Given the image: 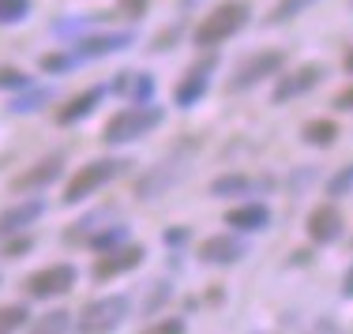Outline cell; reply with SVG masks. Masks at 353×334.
<instances>
[{
    "label": "cell",
    "mask_w": 353,
    "mask_h": 334,
    "mask_svg": "<svg viewBox=\"0 0 353 334\" xmlns=\"http://www.w3.org/2000/svg\"><path fill=\"white\" fill-rule=\"evenodd\" d=\"M225 225L237 233H263L271 225V207L252 199V203H241V207H230L225 211Z\"/></svg>",
    "instance_id": "cell-13"
},
{
    "label": "cell",
    "mask_w": 353,
    "mask_h": 334,
    "mask_svg": "<svg viewBox=\"0 0 353 334\" xmlns=\"http://www.w3.org/2000/svg\"><path fill=\"white\" fill-rule=\"evenodd\" d=\"M61 169H64V158H61V154H49L46 162H38V165H30L27 173H19V177L12 180V191H34V188H46V185H53V180L61 177Z\"/></svg>",
    "instance_id": "cell-15"
},
{
    "label": "cell",
    "mask_w": 353,
    "mask_h": 334,
    "mask_svg": "<svg viewBox=\"0 0 353 334\" xmlns=\"http://www.w3.org/2000/svg\"><path fill=\"white\" fill-rule=\"evenodd\" d=\"M342 297H346V300H353V263H350V271L342 274Z\"/></svg>",
    "instance_id": "cell-35"
},
{
    "label": "cell",
    "mask_w": 353,
    "mask_h": 334,
    "mask_svg": "<svg viewBox=\"0 0 353 334\" xmlns=\"http://www.w3.org/2000/svg\"><path fill=\"white\" fill-rule=\"evenodd\" d=\"M165 121V109H158L154 102H132V109H121L105 121L102 139L109 147H121V143H136L147 132H154L158 124Z\"/></svg>",
    "instance_id": "cell-2"
},
{
    "label": "cell",
    "mask_w": 353,
    "mask_h": 334,
    "mask_svg": "<svg viewBox=\"0 0 353 334\" xmlns=\"http://www.w3.org/2000/svg\"><path fill=\"white\" fill-rule=\"evenodd\" d=\"M57 98V90L53 87H27V90H19V98H12V105L8 109L12 113H38V109H46L49 102Z\"/></svg>",
    "instance_id": "cell-19"
},
{
    "label": "cell",
    "mask_w": 353,
    "mask_h": 334,
    "mask_svg": "<svg viewBox=\"0 0 353 334\" xmlns=\"http://www.w3.org/2000/svg\"><path fill=\"white\" fill-rule=\"evenodd\" d=\"M147 4L150 0H121V12L128 15V19H143V15H147Z\"/></svg>",
    "instance_id": "cell-31"
},
{
    "label": "cell",
    "mask_w": 353,
    "mask_h": 334,
    "mask_svg": "<svg viewBox=\"0 0 353 334\" xmlns=\"http://www.w3.org/2000/svg\"><path fill=\"white\" fill-rule=\"evenodd\" d=\"M252 191H256V180L245 177V173H225V177L211 180L214 199H241V196H252Z\"/></svg>",
    "instance_id": "cell-17"
},
{
    "label": "cell",
    "mask_w": 353,
    "mask_h": 334,
    "mask_svg": "<svg viewBox=\"0 0 353 334\" xmlns=\"http://www.w3.org/2000/svg\"><path fill=\"white\" fill-rule=\"evenodd\" d=\"M305 233L312 244H334V240L346 233V218H342V211L334 203H319L308 211L305 218Z\"/></svg>",
    "instance_id": "cell-10"
},
{
    "label": "cell",
    "mask_w": 353,
    "mask_h": 334,
    "mask_svg": "<svg viewBox=\"0 0 353 334\" xmlns=\"http://www.w3.org/2000/svg\"><path fill=\"white\" fill-rule=\"evenodd\" d=\"M323 75H327V68H323V64H301L297 72L282 75V79L274 83V90H271V102H274V105H282V102H293V98L308 94L312 87H319V83H323Z\"/></svg>",
    "instance_id": "cell-11"
},
{
    "label": "cell",
    "mask_w": 353,
    "mask_h": 334,
    "mask_svg": "<svg viewBox=\"0 0 353 334\" xmlns=\"http://www.w3.org/2000/svg\"><path fill=\"white\" fill-rule=\"evenodd\" d=\"M124 169H132L128 158H98V162H87L83 169H75V177L64 185V203L75 207L87 196H94L98 188H105L109 180H117Z\"/></svg>",
    "instance_id": "cell-3"
},
{
    "label": "cell",
    "mask_w": 353,
    "mask_h": 334,
    "mask_svg": "<svg viewBox=\"0 0 353 334\" xmlns=\"http://www.w3.org/2000/svg\"><path fill=\"white\" fill-rule=\"evenodd\" d=\"M147 260V248L143 244H121V248H113V252H102V260L94 263V282H109V278H117V274H128V271H136V267Z\"/></svg>",
    "instance_id": "cell-12"
},
{
    "label": "cell",
    "mask_w": 353,
    "mask_h": 334,
    "mask_svg": "<svg viewBox=\"0 0 353 334\" xmlns=\"http://www.w3.org/2000/svg\"><path fill=\"white\" fill-rule=\"evenodd\" d=\"M27 87H34V79H30L27 72H19V68H0V90H27Z\"/></svg>",
    "instance_id": "cell-26"
},
{
    "label": "cell",
    "mask_w": 353,
    "mask_h": 334,
    "mask_svg": "<svg viewBox=\"0 0 353 334\" xmlns=\"http://www.w3.org/2000/svg\"><path fill=\"white\" fill-rule=\"evenodd\" d=\"M124 240H128V225L117 222V225H102V229H94V233L87 237V244L94 248L98 255H102V252H113V248H121Z\"/></svg>",
    "instance_id": "cell-20"
},
{
    "label": "cell",
    "mask_w": 353,
    "mask_h": 334,
    "mask_svg": "<svg viewBox=\"0 0 353 334\" xmlns=\"http://www.w3.org/2000/svg\"><path fill=\"white\" fill-rule=\"evenodd\" d=\"M38 64H41V72H49V75H64L68 68H75L79 61H75V53H46Z\"/></svg>",
    "instance_id": "cell-24"
},
{
    "label": "cell",
    "mask_w": 353,
    "mask_h": 334,
    "mask_svg": "<svg viewBox=\"0 0 353 334\" xmlns=\"http://www.w3.org/2000/svg\"><path fill=\"white\" fill-rule=\"evenodd\" d=\"M41 214H46V203H41V199H23V203L8 207V211L0 214V237H15V233L30 229Z\"/></svg>",
    "instance_id": "cell-14"
},
{
    "label": "cell",
    "mask_w": 353,
    "mask_h": 334,
    "mask_svg": "<svg viewBox=\"0 0 353 334\" xmlns=\"http://www.w3.org/2000/svg\"><path fill=\"white\" fill-rule=\"evenodd\" d=\"M184 331V320H162L150 327V334H181Z\"/></svg>",
    "instance_id": "cell-32"
},
{
    "label": "cell",
    "mask_w": 353,
    "mask_h": 334,
    "mask_svg": "<svg viewBox=\"0 0 353 334\" xmlns=\"http://www.w3.org/2000/svg\"><path fill=\"white\" fill-rule=\"evenodd\" d=\"M128 45H136V30H109V34H83L72 53L75 61H102V56H113Z\"/></svg>",
    "instance_id": "cell-8"
},
{
    "label": "cell",
    "mask_w": 353,
    "mask_h": 334,
    "mask_svg": "<svg viewBox=\"0 0 353 334\" xmlns=\"http://www.w3.org/2000/svg\"><path fill=\"white\" fill-rule=\"evenodd\" d=\"M90 30V19H68V23H57L53 34L57 38H83Z\"/></svg>",
    "instance_id": "cell-29"
},
{
    "label": "cell",
    "mask_w": 353,
    "mask_h": 334,
    "mask_svg": "<svg viewBox=\"0 0 353 334\" xmlns=\"http://www.w3.org/2000/svg\"><path fill=\"white\" fill-rule=\"evenodd\" d=\"M196 255H199V263H207V267H233L248 255V240L237 237V233H214V237L199 240Z\"/></svg>",
    "instance_id": "cell-7"
},
{
    "label": "cell",
    "mask_w": 353,
    "mask_h": 334,
    "mask_svg": "<svg viewBox=\"0 0 353 334\" xmlns=\"http://www.w3.org/2000/svg\"><path fill=\"white\" fill-rule=\"evenodd\" d=\"M27 320H30V312L23 304L0 308V331H19V327H27Z\"/></svg>",
    "instance_id": "cell-25"
},
{
    "label": "cell",
    "mask_w": 353,
    "mask_h": 334,
    "mask_svg": "<svg viewBox=\"0 0 353 334\" xmlns=\"http://www.w3.org/2000/svg\"><path fill=\"white\" fill-rule=\"evenodd\" d=\"M248 19H252L248 0H222V4H214L211 12H207L203 19L196 23V30H192V41H196V49L225 45V41L237 34V30H245Z\"/></svg>",
    "instance_id": "cell-1"
},
{
    "label": "cell",
    "mask_w": 353,
    "mask_h": 334,
    "mask_svg": "<svg viewBox=\"0 0 353 334\" xmlns=\"http://www.w3.org/2000/svg\"><path fill=\"white\" fill-rule=\"evenodd\" d=\"M102 98H105V87H90V90H83V94H75L64 109H57V124H61V128H72V124L87 121V116L102 105Z\"/></svg>",
    "instance_id": "cell-16"
},
{
    "label": "cell",
    "mask_w": 353,
    "mask_h": 334,
    "mask_svg": "<svg viewBox=\"0 0 353 334\" xmlns=\"http://www.w3.org/2000/svg\"><path fill=\"white\" fill-rule=\"evenodd\" d=\"M75 278H79V271H75L72 263H57V267H46V271L30 274L27 278V293L34 300H49V297H61L68 293L75 286Z\"/></svg>",
    "instance_id": "cell-9"
},
{
    "label": "cell",
    "mask_w": 353,
    "mask_h": 334,
    "mask_svg": "<svg viewBox=\"0 0 353 334\" xmlns=\"http://www.w3.org/2000/svg\"><path fill=\"white\" fill-rule=\"evenodd\" d=\"M30 248H34V240H30V237H19V240H8V244H4V260H15V255H27Z\"/></svg>",
    "instance_id": "cell-30"
},
{
    "label": "cell",
    "mask_w": 353,
    "mask_h": 334,
    "mask_svg": "<svg viewBox=\"0 0 353 334\" xmlns=\"http://www.w3.org/2000/svg\"><path fill=\"white\" fill-rule=\"evenodd\" d=\"M124 94H128L132 102H150V98H154V75H147V72L132 75L128 72V79H124Z\"/></svg>",
    "instance_id": "cell-22"
},
{
    "label": "cell",
    "mask_w": 353,
    "mask_h": 334,
    "mask_svg": "<svg viewBox=\"0 0 353 334\" xmlns=\"http://www.w3.org/2000/svg\"><path fill=\"white\" fill-rule=\"evenodd\" d=\"M34 8V0H0V27H15L23 23Z\"/></svg>",
    "instance_id": "cell-23"
},
{
    "label": "cell",
    "mask_w": 353,
    "mask_h": 334,
    "mask_svg": "<svg viewBox=\"0 0 353 334\" xmlns=\"http://www.w3.org/2000/svg\"><path fill=\"white\" fill-rule=\"evenodd\" d=\"M75 323H72V315L68 312H49V315H41V320L34 323V331L38 334H49V331H72Z\"/></svg>",
    "instance_id": "cell-28"
},
{
    "label": "cell",
    "mask_w": 353,
    "mask_h": 334,
    "mask_svg": "<svg viewBox=\"0 0 353 334\" xmlns=\"http://www.w3.org/2000/svg\"><path fill=\"white\" fill-rule=\"evenodd\" d=\"M346 72H353V49L346 53Z\"/></svg>",
    "instance_id": "cell-36"
},
{
    "label": "cell",
    "mask_w": 353,
    "mask_h": 334,
    "mask_svg": "<svg viewBox=\"0 0 353 334\" xmlns=\"http://www.w3.org/2000/svg\"><path fill=\"white\" fill-rule=\"evenodd\" d=\"M282 68H285V53H282V49H259V53H252L248 61L233 72L230 90H233V94H241V90L256 87V83H263V79H274Z\"/></svg>",
    "instance_id": "cell-5"
},
{
    "label": "cell",
    "mask_w": 353,
    "mask_h": 334,
    "mask_svg": "<svg viewBox=\"0 0 353 334\" xmlns=\"http://www.w3.org/2000/svg\"><path fill=\"white\" fill-rule=\"evenodd\" d=\"M334 109H339V113L353 109V83H350L346 90H339V94H334Z\"/></svg>",
    "instance_id": "cell-34"
},
{
    "label": "cell",
    "mask_w": 353,
    "mask_h": 334,
    "mask_svg": "<svg viewBox=\"0 0 353 334\" xmlns=\"http://www.w3.org/2000/svg\"><path fill=\"white\" fill-rule=\"evenodd\" d=\"M312 4H319V0H279V4L271 8V15H267V23H271V27H282V23L297 19L301 12H308Z\"/></svg>",
    "instance_id": "cell-21"
},
{
    "label": "cell",
    "mask_w": 353,
    "mask_h": 334,
    "mask_svg": "<svg viewBox=\"0 0 353 334\" xmlns=\"http://www.w3.org/2000/svg\"><path fill=\"white\" fill-rule=\"evenodd\" d=\"M214 68H218V53L203 56V61H196L188 72H184V79L176 83V90H173V105H176V109H192V105L203 102V94L211 90Z\"/></svg>",
    "instance_id": "cell-6"
},
{
    "label": "cell",
    "mask_w": 353,
    "mask_h": 334,
    "mask_svg": "<svg viewBox=\"0 0 353 334\" xmlns=\"http://www.w3.org/2000/svg\"><path fill=\"white\" fill-rule=\"evenodd\" d=\"M128 312H132V300H128V297H121V293L98 297V300H90V304L79 312V323H75V331H83V334L117 331L124 320H128Z\"/></svg>",
    "instance_id": "cell-4"
},
{
    "label": "cell",
    "mask_w": 353,
    "mask_h": 334,
    "mask_svg": "<svg viewBox=\"0 0 353 334\" xmlns=\"http://www.w3.org/2000/svg\"><path fill=\"white\" fill-rule=\"evenodd\" d=\"M353 191V165H346V169H339L331 180H327V196L331 199H342Z\"/></svg>",
    "instance_id": "cell-27"
},
{
    "label": "cell",
    "mask_w": 353,
    "mask_h": 334,
    "mask_svg": "<svg viewBox=\"0 0 353 334\" xmlns=\"http://www.w3.org/2000/svg\"><path fill=\"white\" fill-rule=\"evenodd\" d=\"M301 139H305L308 147L327 150V147H334V139H339V124L327 121V116H316V121H308L305 128H301Z\"/></svg>",
    "instance_id": "cell-18"
},
{
    "label": "cell",
    "mask_w": 353,
    "mask_h": 334,
    "mask_svg": "<svg viewBox=\"0 0 353 334\" xmlns=\"http://www.w3.org/2000/svg\"><path fill=\"white\" fill-rule=\"evenodd\" d=\"M165 244L170 248H176V244H184V240H188V229H184V225H173V229H165Z\"/></svg>",
    "instance_id": "cell-33"
}]
</instances>
